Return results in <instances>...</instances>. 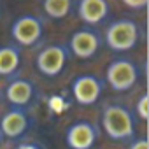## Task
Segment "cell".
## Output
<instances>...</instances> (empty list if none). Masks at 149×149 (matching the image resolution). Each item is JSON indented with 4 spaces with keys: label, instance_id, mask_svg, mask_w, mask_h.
I'll return each instance as SVG.
<instances>
[{
    "label": "cell",
    "instance_id": "obj_1",
    "mask_svg": "<svg viewBox=\"0 0 149 149\" xmlns=\"http://www.w3.org/2000/svg\"><path fill=\"white\" fill-rule=\"evenodd\" d=\"M100 123L105 135L116 142L132 140L135 135V119L133 114L121 104H109L102 109Z\"/></svg>",
    "mask_w": 149,
    "mask_h": 149
},
{
    "label": "cell",
    "instance_id": "obj_2",
    "mask_svg": "<svg viewBox=\"0 0 149 149\" xmlns=\"http://www.w3.org/2000/svg\"><path fill=\"white\" fill-rule=\"evenodd\" d=\"M140 39L139 25L133 19H116L105 30V44L114 53H126L137 47Z\"/></svg>",
    "mask_w": 149,
    "mask_h": 149
},
{
    "label": "cell",
    "instance_id": "obj_3",
    "mask_svg": "<svg viewBox=\"0 0 149 149\" xmlns=\"http://www.w3.org/2000/svg\"><path fill=\"white\" fill-rule=\"evenodd\" d=\"M105 79L114 91H128L139 81V67L126 58H116L107 65Z\"/></svg>",
    "mask_w": 149,
    "mask_h": 149
},
{
    "label": "cell",
    "instance_id": "obj_4",
    "mask_svg": "<svg viewBox=\"0 0 149 149\" xmlns=\"http://www.w3.org/2000/svg\"><path fill=\"white\" fill-rule=\"evenodd\" d=\"M68 61V49L61 44H51L42 47L35 56V67L46 77H56L63 72Z\"/></svg>",
    "mask_w": 149,
    "mask_h": 149
},
{
    "label": "cell",
    "instance_id": "obj_5",
    "mask_svg": "<svg viewBox=\"0 0 149 149\" xmlns=\"http://www.w3.org/2000/svg\"><path fill=\"white\" fill-rule=\"evenodd\" d=\"M42 33H44L42 19L32 14L18 16L11 25V37L18 46H23V47L35 46L40 40Z\"/></svg>",
    "mask_w": 149,
    "mask_h": 149
},
{
    "label": "cell",
    "instance_id": "obj_6",
    "mask_svg": "<svg viewBox=\"0 0 149 149\" xmlns=\"http://www.w3.org/2000/svg\"><path fill=\"white\" fill-rule=\"evenodd\" d=\"M100 47V33L93 28H79L68 39V51L81 60L93 58Z\"/></svg>",
    "mask_w": 149,
    "mask_h": 149
},
{
    "label": "cell",
    "instance_id": "obj_7",
    "mask_svg": "<svg viewBox=\"0 0 149 149\" xmlns=\"http://www.w3.org/2000/svg\"><path fill=\"white\" fill-rule=\"evenodd\" d=\"M72 97L79 105H93L98 102L104 84L97 76H91V74H84V76H77L72 81Z\"/></svg>",
    "mask_w": 149,
    "mask_h": 149
},
{
    "label": "cell",
    "instance_id": "obj_8",
    "mask_svg": "<svg viewBox=\"0 0 149 149\" xmlns=\"http://www.w3.org/2000/svg\"><path fill=\"white\" fill-rule=\"evenodd\" d=\"M30 128V116L21 107H11L0 118V135L7 139H19Z\"/></svg>",
    "mask_w": 149,
    "mask_h": 149
},
{
    "label": "cell",
    "instance_id": "obj_9",
    "mask_svg": "<svg viewBox=\"0 0 149 149\" xmlns=\"http://www.w3.org/2000/svg\"><path fill=\"white\" fill-rule=\"evenodd\" d=\"M98 130L90 121H77L68 126L65 133L67 146L70 149H91L97 142Z\"/></svg>",
    "mask_w": 149,
    "mask_h": 149
},
{
    "label": "cell",
    "instance_id": "obj_10",
    "mask_svg": "<svg viewBox=\"0 0 149 149\" xmlns=\"http://www.w3.org/2000/svg\"><path fill=\"white\" fill-rule=\"evenodd\" d=\"M77 16L83 23H86L90 26H97L107 19L109 2L107 0H79Z\"/></svg>",
    "mask_w": 149,
    "mask_h": 149
},
{
    "label": "cell",
    "instance_id": "obj_11",
    "mask_svg": "<svg viewBox=\"0 0 149 149\" xmlns=\"http://www.w3.org/2000/svg\"><path fill=\"white\" fill-rule=\"evenodd\" d=\"M33 93H35L33 84L28 79H23V77L13 79L7 84V88H6V98H7V102L13 107H21V109H25L32 102Z\"/></svg>",
    "mask_w": 149,
    "mask_h": 149
},
{
    "label": "cell",
    "instance_id": "obj_12",
    "mask_svg": "<svg viewBox=\"0 0 149 149\" xmlns=\"http://www.w3.org/2000/svg\"><path fill=\"white\" fill-rule=\"evenodd\" d=\"M19 65H21V51L18 46L13 44L0 46V76L2 77L14 76Z\"/></svg>",
    "mask_w": 149,
    "mask_h": 149
},
{
    "label": "cell",
    "instance_id": "obj_13",
    "mask_svg": "<svg viewBox=\"0 0 149 149\" xmlns=\"http://www.w3.org/2000/svg\"><path fill=\"white\" fill-rule=\"evenodd\" d=\"M42 9L51 19H63L72 11V0H42Z\"/></svg>",
    "mask_w": 149,
    "mask_h": 149
},
{
    "label": "cell",
    "instance_id": "obj_14",
    "mask_svg": "<svg viewBox=\"0 0 149 149\" xmlns=\"http://www.w3.org/2000/svg\"><path fill=\"white\" fill-rule=\"evenodd\" d=\"M135 112L139 116L140 121H147L149 119V95L147 93H142L137 105H135Z\"/></svg>",
    "mask_w": 149,
    "mask_h": 149
},
{
    "label": "cell",
    "instance_id": "obj_15",
    "mask_svg": "<svg viewBox=\"0 0 149 149\" xmlns=\"http://www.w3.org/2000/svg\"><path fill=\"white\" fill-rule=\"evenodd\" d=\"M121 2L128 7V9H133V11H144L149 4V0H121Z\"/></svg>",
    "mask_w": 149,
    "mask_h": 149
},
{
    "label": "cell",
    "instance_id": "obj_16",
    "mask_svg": "<svg viewBox=\"0 0 149 149\" xmlns=\"http://www.w3.org/2000/svg\"><path fill=\"white\" fill-rule=\"evenodd\" d=\"M128 149H149V142H147L146 137H139V139L132 140V144H130Z\"/></svg>",
    "mask_w": 149,
    "mask_h": 149
},
{
    "label": "cell",
    "instance_id": "obj_17",
    "mask_svg": "<svg viewBox=\"0 0 149 149\" xmlns=\"http://www.w3.org/2000/svg\"><path fill=\"white\" fill-rule=\"evenodd\" d=\"M14 149H42V147L33 144V142H23V144H18Z\"/></svg>",
    "mask_w": 149,
    "mask_h": 149
},
{
    "label": "cell",
    "instance_id": "obj_18",
    "mask_svg": "<svg viewBox=\"0 0 149 149\" xmlns=\"http://www.w3.org/2000/svg\"><path fill=\"white\" fill-rule=\"evenodd\" d=\"M0 142H2V135H0Z\"/></svg>",
    "mask_w": 149,
    "mask_h": 149
}]
</instances>
